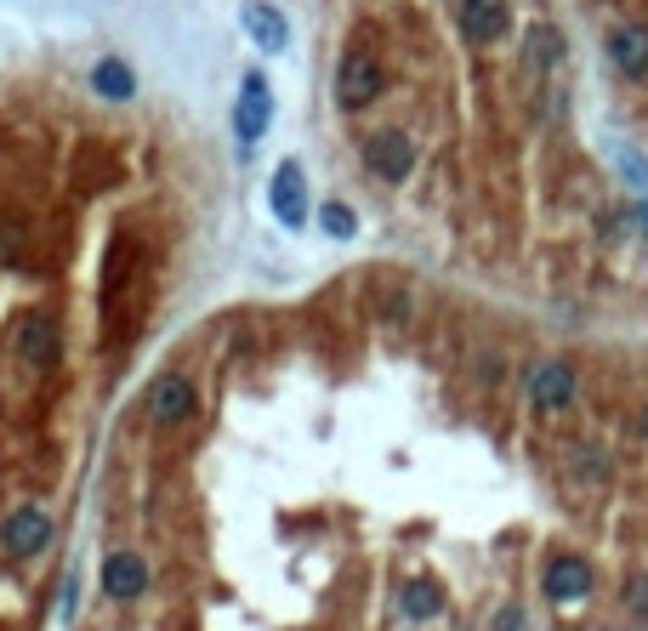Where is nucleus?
<instances>
[{"mask_svg":"<svg viewBox=\"0 0 648 631\" xmlns=\"http://www.w3.org/2000/svg\"><path fill=\"white\" fill-rule=\"evenodd\" d=\"M529 404L535 410H546V415H558V410H569L575 404V393H580V375L564 364V359H546V364H535L529 370Z\"/></svg>","mask_w":648,"mask_h":631,"instance_id":"nucleus-1","label":"nucleus"},{"mask_svg":"<svg viewBox=\"0 0 648 631\" xmlns=\"http://www.w3.org/2000/svg\"><path fill=\"white\" fill-rule=\"evenodd\" d=\"M268 126H273V91H268L262 74H245L239 80V103H233V131H239L245 149H251Z\"/></svg>","mask_w":648,"mask_h":631,"instance_id":"nucleus-2","label":"nucleus"},{"mask_svg":"<svg viewBox=\"0 0 648 631\" xmlns=\"http://www.w3.org/2000/svg\"><path fill=\"white\" fill-rule=\"evenodd\" d=\"M268 200H273V217H279V228H308V177H302V166L296 160H285L279 171H273V188H268Z\"/></svg>","mask_w":648,"mask_h":631,"instance_id":"nucleus-3","label":"nucleus"},{"mask_svg":"<svg viewBox=\"0 0 648 631\" xmlns=\"http://www.w3.org/2000/svg\"><path fill=\"white\" fill-rule=\"evenodd\" d=\"M46 541H52V518L40 507H18L7 523H0V552L7 558H34Z\"/></svg>","mask_w":648,"mask_h":631,"instance_id":"nucleus-4","label":"nucleus"},{"mask_svg":"<svg viewBox=\"0 0 648 631\" xmlns=\"http://www.w3.org/2000/svg\"><path fill=\"white\" fill-rule=\"evenodd\" d=\"M381 97V69L370 63V58H347L341 69H336V103L353 114V109H370Z\"/></svg>","mask_w":648,"mask_h":631,"instance_id":"nucleus-5","label":"nucleus"},{"mask_svg":"<svg viewBox=\"0 0 648 631\" xmlns=\"http://www.w3.org/2000/svg\"><path fill=\"white\" fill-rule=\"evenodd\" d=\"M365 160H370V171H376L381 182H405L410 166H416V149H410L405 131H376V137L365 142Z\"/></svg>","mask_w":648,"mask_h":631,"instance_id":"nucleus-6","label":"nucleus"},{"mask_svg":"<svg viewBox=\"0 0 648 631\" xmlns=\"http://www.w3.org/2000/svg\"><path fill=\"white\" fill-rule=\"evenodd\" d=\"M609 63L626 80H648V23H620L609 34Z\"/></svg>","mask_w":648,"mask_h":631,"instance_id":"nucleus-7","label":"nucleus"},{"mask_svg":"<svg viewBox=\"0 0 648 631\" xmlns=\"http://www.w3.org/2000/svg\"><path fill=\"white\" fill-rule=\"evenodd\" d=\"M507 23H512L507 0H461V34H467L472 46L501 40V34H507Z\"/></svg>","mask_w":648,"mask_h":631,"instance_id":"nucleus-8","label":"nucleus"},{"mask_svg":"<svg viewBox=\"0 0 648 631\" xmlns=\"http://www.w3.org/2000/svg\"><path fill=\"white\" fill-rule=\"evenodd\" d=\"M245 34H251L268 58H279L290 46V23H285L279 7H268V0H245Z\"/></svg>","mask_w":648,"mask_h":631,"instance_id":"nucleus-9","label":"nucleus"},{"mask_svg":"<svg viewBox=\"0 0 648 631\" xmlns=\"http://www.w3.org/2000/svg\"><path fill=\"white\" fill-rule=\"evenodd\" d=\"M142 587H148V563L137 552H109V563H103V592L114 603H131V598H142Z\"/></svg>","mask_w":648,"mask_h":631,"instance_id":"nucleus-10","label":"nucleus"},{"mask_svg":"<svg viewBox=\"0 0 648 631\" xmlns=\"http://www.w3.org/2000/svg\"><path fill=\"white\" fill-rule=\"evenodd\" d=\"M586 592H591L586 558H552V563H546V598H552V603H580Z\"/></svg>","mask_w":648,"mask_h":631,"instance_id":"nucleus-11","label":"nucleus"},{"mask_svg":"<svg viewBox=\"0 0 648 631\" xmlns=\"http://www.w3.org/2000/svg\"><path fill=\"white\" fill-rule=\"evenodd\" d=\"M91 91L97 97H109V103H126V97L137 91V74H131V63H120V58H103L91 69Z\"/></svg>","mask_w":648,"mask_h":631,"instance_id":"nucleus-12","label":"nucleus"},{"mask_svg":"<svg viewBox=\"0 0 648 631\" xmlns=\"http://www.w3.org/2000/svg\"><path fill=\"white\" fill-rule=\"evenodd\" d=\"M188 410H193V387L182 375H166L154 387V421H182Z\"/></svg>","mask_w":648,"mask_h":631,"instance_id":"nucleus-13","label":"nucleus"},{"mask_svg":"<svg viewBox=\"0 0 648 631\" xmlns=\"http://www.w3.org/2000/svg\"><path fill=\"white\" fill-rule=\"evenodd\" d=\"M23 353H29L40 370L58 364V330H52V319H29V324H23Z\"/></svg>","mask_w":648,"mask_h":631,"instance_id":"nucleus-14","label":"nucleus"},{"mask_svg":"<svg viewBox=\"0 0 648 631\" xmlns=\"http://www.w3.org/2000/svg\"><path fill=\"white\" fill-rule=\"evenodd\" d=\"M405 614L410 620H438L443 614V592L432 587V580H421V574L405 580Z\"/></svg>","mask_w":648,"mask_h":631,"instance_id":"nucleus-15","label":"nucleus"},{"mask_svg":"<svg viewBox=\"0 0 648 631\" xmlns=\"http://www.w3.org/2000/svg\"><path fill=\"white\" fill-rule=\"evenodd\" d=\"M558 58H564V40H558V29L535 23V29H529V63H535V69H558Z\"/></svg>","mask_w":648,"mask_h":631,"instance_id":"nucleus-16","label":"nucleus"},{"mask_svg":"<svg viewBox=\"0 0 648 631\" xmlns=\"http://www.w3.org/2000/svg\"><path fill=\"white\" fill-rule=\"evenodd\" d=\"M609 154H615V171L642 193V200H648V160L637 154V149H626V142H609Z\"/></svg>","mask_w":648,"mask_h":631,"instance_id":"nucleus-17","label":"nucleus"},{"mask_svg":"<svg viewBox=\"0 0 648 631\" xmlns=\"http://www.w3.org/2000/svg\"><path fill=\"white\" fill-rule=\"evenodd\" d=\"M319 228H325L330 239H353V233H359V217L347 211V206H336V200H330V206L319 211Z\"/></svg>","mask_w":648,"mask_h":631,"instance_id":"nucleus-18","label":"nucleus"},{"mask_svg":"<svg viewBox=\"0 0 648 631\" xmlns=\"http://www.w3.org/2000/svg\"><path fill=\"white\" fill-rule=\"evenodd\" d=\"M626 598H631L637 609H648V580H631V587H626Z\"/></svg>","mask_w":648,"mask_h":631,"instance_id":"nucleus-19","label":"nucleus"},{"mask_svg":"<svg viewBox=\"0 0 648 631\" xmlns=\"http://www.w3.org/2000/svg\"><path fill=\"white\" fill-rule=\"evenodd\" d=\"M74 603H80V580L69 574V587H63V614H74Z\"/></svg>","mask_w":648,"mask_h":631,"instance_id":"nucleus-20","label":"nucleus"},{"mask_svg":"<svg viewBox=\"0 0 648 631\" xmlns=\"http://www.w3.org/2000/svg\"><path fill=\"white\" fill-rule=\"evenodd\" d=\"M637 228H642V239H648V200L637 206Z\"/></svg>","mask_w":648,"mask_h":631,"instance_id":"nucleus-21","label":"nucleus"},{"mask_svg":"<svg viewBox=\"0 0 648 631\" xmlns=\"http://www.w3.org/2000/svg\"><path fill=\"white\" fill-rule=\"evenodd\" d=\"M642 427H648V415H642Z\"/></svg>","mask_w":648,"mask_h":631,"instance_id":"nucleus-22","label":"nucleus"}]
</instances>
